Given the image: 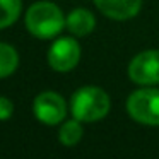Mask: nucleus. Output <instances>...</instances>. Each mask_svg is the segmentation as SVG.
I'll list each match as a JSON object with an SVG mask.
<instances>
[{
    "mask_svg": "<svg viewBox=\"0 0 159 159\" xmlns=\"http://www.w3.org/2000/svg\"><path fill=\"white\" fill-rule=\"evenodd\" d=\"M26 28L34 38L52 39L65 28V16L62 9L53 2H36L26 11Z\"/></svg>",
    "mask_w": 159,
    "mask_h": 159,
    "instance_id": "1",
    "label": "nucleus"
},
{
    "mask_svg": "<svg viewBox=\"0 0 159 159\" xmlns=\"http://www.w3.org/2000/svg\"><path fill=\"white\" fill-rule=\"evenodd\" d=\"M70 111L72 116L79 121H99L110 111V96L101 87L84 86L77 89L70 98Z\"/></svg>",
    "mask_w": 159,
    "mask_h": 159,
    "instance_id": "2",
    "label": "nucleus"
},
{
    "mask_svg": "<svg viewBox=\"0 0 159 159\" xmlns=\"http://www.w3.org/2000/svg\"><path fill=\"white\" fill-rule=\"evenodd\" d=\"M127 111L130 118L137 123L159 125V89L156 87H142L128 96Z\"/></svg>",
    "mask_w": 159,
    "mask_h": 159,
    "instance_id": "3",
    "label": "nucleus"
},
{
    "mask_svg": "<svg viewBox=\"0 0 159 159\" xmlns=\"http://www.w3.org/2000/svg\"><path fill=\"white\" fill-rule=\"evenodd\" d=\"M33 113L41 123L58 125L67 116V103L58 93L43 91L33 101Z\"/></svg>",
    "mask_w": 159,
    "mask_h": 159,
    "instance_id": "4",
    "label": "nucleus"
},
{
    "mask_svg": "<svg viewBox=\"0 0 159 159\" xmlns=\"http://www.w3.org/2000/svg\"><path fill=\"white\" fill-rule=\"evenodd\" d=\"M128 77L140 86L159 84V50H145L135 55L128 65Z\"/></svg>",
    "mask_w": 159,
    "mask_h": 159,
    "instance_id": "5",
    "label": "nucleus"
},
{
    "mask_svg": "<svg viewBox=\"0 0 159 159\" xmlns=\"http://www.w3.org/2000/svg\"><path fill=\"white\" fill-rule=\"evenodd\" d=\"M80 60V46L74 38H58L48 50V63L57 72L75 69Z\"/></svg>",
    "mask_w": 159,
    "mask_h": 159,
    "instance_id": "6",
    "label": "nucleus"
},
{
    "mask_svg": "<svg viewBox=\"0 0 159 159\" xmlns=\"http://www.w3.org/2000/svg\"><path fill=\"white\" fill-rule=\"evenodd\" d=\"M99 12L115 21H127L139 14L142 0H94Z\"/></svg>",
    "mask_w": 159,
    "mask_h": 159,
    "instance_id": "7",
    "label": "nucleus"
},
{
    "mask_svg": "<svg viewBox=\"0 0 159 159\" xmlns=\"http://www.w3.org/2000/svg\"><path fill=\"white\" fill-rule=\"evenodd\" d=\"M94 26H96V17L91 11L87 9H74L69 16L65 17V28L72 33L74 36H87L93 33Z\"/></svg>",
    "mask_w": 159,
    "mask_h": 159,
    "instance_id": "8",
    "label": "nucleus"
},
{
    "mask_svg": "<svg viewBox=\"0 0 159 159\" xmlns=\"http://www.w3.org/2000/svg\"><path fill=\"white\" fill-rule=\"evenodd\" d=\"M82 121H79L77 118H72V120H67L65 123L60 127L58 130V140L62 142V145L65 147H74L80 142L82 139Z\"/></svg>",
    "mask_w": 159,
    "mask_h": 159,
    "instance_id": "9",
    "label": "nucleus"
},
{
    "mask_svg": "<svg viewBox=\"0 0 159 159\" xmlns=\"http://www.w3.org/2000/svg\"><path fill=\"white\" fill-rule=\"evenodd\" d=\"M19 65V55L12 45L0 41V79L12 75Z\"/></svg>",
    "mask_w": 159,
    "mask_h": 159,
    "instance_id": "10",
    "label": "nucleus"
},
{
    "mask_svg": "<svg viewBox=\"0 0 159 159\" xmlns=\"http://www.w3.org/2000/svg\"><path fill=\"white\" fill-rule=\"evenodd\" d=\"M22 11L21 0H0V29L12 26Z\"/></svg>",
    "mask_w": 159,
    "mask_h": 159,
    "instance_id": "11",
    "label": "nucleus"
},
{
    "mask_svg": "<svg viewBox=\"0 0 159 159\" xmlns=\"http://www.w3.org/2000/svg\"><path fill=\"white\" fill-rule=\"evenodd\" d=\"M14 113V104L9 98L5 96H0V121H5L12 116Z\"/></svg>",
    "mask_w": 159,
    "mask_h": 159,
    "instance_id": "12",
    "label": "nucleus"
}]
</instances>
